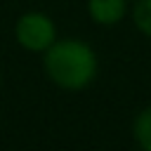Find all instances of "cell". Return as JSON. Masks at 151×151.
<instances>
[{
    "label": "cell",
    "mask_w": 151,
    "mask_h": 151,
    "mask_svg": "<svg viewBox=\"0 0 151 151\" xmlns=\"http://www.w3.org/2000/svg\"><path fill=\"white\" fill-rule=\"evenodd\" d=\"M45 68L57 85L66 90H80L94 78L97 59L87 45L78 40H64L47 50Z\"/></svg>",
    "instance_id": "6da1fadb"
},
{
    "label": "cell",
    "mask_w": 151,
    "mask_h": 151,
    "mask_svg": "<svg viewBox=\"0 0 151 151\" xmlns=\"http://www.w3.org/2000/svg\"><path fill=\"white\" fill-rule=\"evenodd\" d=\"M17 38H19V42L26 50L40 52V50H47L52 45V40H54V26H52V21L45 14L31 12V14H24L19 19V24H17Z\"/></svg>",
    "instance_id": "7a4b0ae2"
},
{
    "label": "cell",
    "mask_w": 151,
    "mask_h": 151,
    "mask_svg": "<svg viewBox=\"0 0 151 151\" xmlns=\"http://www.w3.org/2000/svg\"><path fill=\"white\" fill-rule=\"evenodd\" d=\"M125 12V0H90V14L99 24H116Z\"/></svg>",
    "instance_id": "3957f363"
},
{
    "label": "cell",
    "mask_w": 151,
    "mask_h": 151,
    "mask_svg": "<svg viewBox=\"0 0 151 151\" xmlns=\"http://www.w3.org/2000/svg\"><path fill=\"white\" fill-rule=\"evenodd\" d=\"M134 137L146 151H151V106L142 111L139 118L134 120Z\"/></svg>",
    "instance_id": "277c9868"
},
{
    "label": "cell",
    "mask_w": 151,
    "mask_h": 151,
    "mask_svg": "<svg viewBox=\"0 0 151 151\" xmlns=\"http://www.w3.org/2000/svg\"><path fill=\"white\" fill-rule=\"evenodd\" d=\"M134 24L142 33L151 38V0H139L134 7Z\"/></svg>",
    "instance_id": "5b68a950"
}]
</instances>
